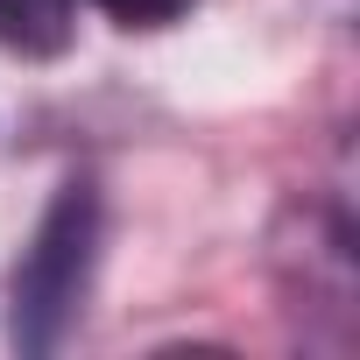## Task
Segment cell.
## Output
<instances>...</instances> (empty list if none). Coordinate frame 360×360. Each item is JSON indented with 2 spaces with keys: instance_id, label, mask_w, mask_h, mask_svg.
Wrapping results in <instances>:
<instances>
[{
  "instance_id": "cell-3",
  "label": "cell",
  "mask_w": 360,
  "mask_h": 360,
  "mask_svg": "<svg viewBox=\"0 0 360 360\" xmlns=\"http://www.w3.org/2000/svg\"><path fill=\"white\" fill-rule=\"evenodd\" d=\"M99 15H113L120 29H169V22H184L198 0H92Z\"/></svg>"
},
{
  "instance_id": "cell-2",
  "label": "cell",
  "mask_w": 360,
  "mask_h": 360,
  "mask_svg": "<svg viewBox=\"0 0 360 360\" xmlns=\"http://www.w3.org/2000/svg\"><path fill=\"white\" fill-rule=\"evenodd\" d=\"M78 0H0V43L22 57H57L71 43Z\"/></svg>"
},
{
  "instance_id": "cell-1",
  "label": "cell",
  "mask_w": 360,
  "mask_h": 360,
  "mask_svg": "<svg viewBox=\"0 0 360 360\" xmlns=\"http://www.w3.org/2000/svg\"><path fill=\"white\" fill-rule=\"evenodd\" d=\"M92 255H99V198H92L85 184H71V191L43 212V226H36L22 269H15V311H8L15 346L50 353V346L64 339V325H71L78 304H85Z\"/></svg>"
}]
</instances>
